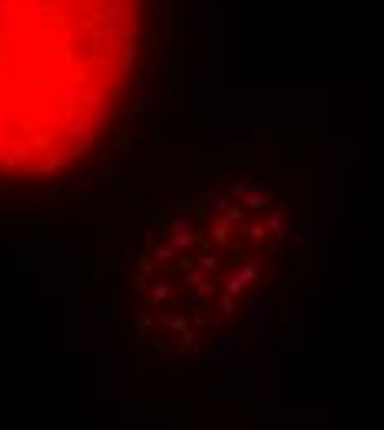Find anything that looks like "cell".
<instances>
[{
	"mask_svg": "<svg viewBox=\"0 0 384 430\" xmlns=\"http://www.w3.org/2000/svg\"><path fill=\"white\" fill-rule=\"evenodd\" d=\"M292 205L265 182L192 195L143 248L139 335L162 358H206L275 298L292 265Z\"/></svg>",
	"mask_w": 384,
	"mask_h": 430,
	"instance_id": "1",
	"label": "cell"
},
{
	"mask_svg": "<svg viewBox=\"0 0 384 430\" xmlns=\"http://www.w3.org/2000/svg\"><path fill=\"white\" fill-rule=\"evenodd\" d=\"M139 0H0V172H53L126 93Z\"/></svg>",
	"mask_w": 384,
	"mask_h": 430,
	"instance_id": "2",
	"label": "cell"
}]
</instances>
